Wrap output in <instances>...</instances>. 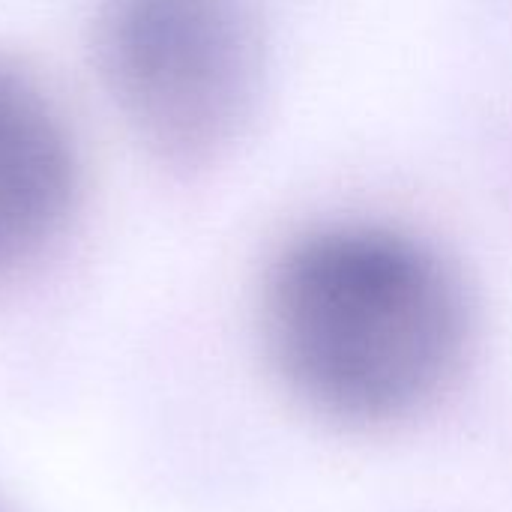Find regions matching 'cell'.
I'll list each match as a JSON object with an SVG mask.
<instances>
[{"instance_id":"7a4b0ae2","label":"cell","mask_w":512,"mask_h":512,"mask_svg":"<svg viewBox=\"0 0 512 512\" xmlns=\"http://www.w3.org/2000/svg\"><path fill=\"white\" fill-rule=\"evenodd\" d=\"M96 48L126 123L177 165L234 144L261 90L255 0H105Z\"/></svg>"},{"instance_id":"6da1fadb","label":"cell","mask_w":512,"mask_h":512,"mask_svg":"<svg viewBox=\"0 0 512 512\" xmlns=\"http://www.w3.org/2000/svg\"><path fill=\"white\" fill-rule=\"evenodd\" d=\"M261 312L279 378L345 423H390L429 405L471 336L459 273L426 240L378 222L321 225L288 243Z\"/></svg>"},{"instance_id":"3957f363","label":"cell","mask_w":512,"mask_h":512,"mask_svg":"<svg viewBox=\"0 0 512 512\" xmlns=\"http://www.w3.org/2000/svg\"><path fill=\"white\" fill-rule=\"evenodd\" d=\"M78 165L69 132L36 84L0 66V276L63 225Z\"/></svg>"}]
</instances>
